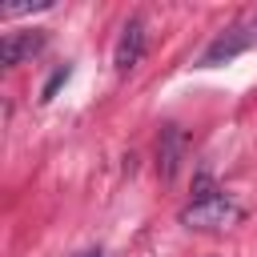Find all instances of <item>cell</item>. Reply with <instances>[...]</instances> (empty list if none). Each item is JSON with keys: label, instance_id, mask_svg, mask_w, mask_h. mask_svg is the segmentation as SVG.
<instances>
[{"label": "cell", "instance_id": "cell-2", "mask_svg": "<svg viewBox=\"0 0 257 257\" xmlns=\"http://www.w3.org/2000/svg\"><path fill=\"white\" fill-rule=\"evenodd\" d=\"M253 44H257V8H245V12H241L229 28H221V32L213 36V44L201 52V68H217V64L241 56V52L253 48Z\"/></svg>", "mask_w": 257, "mask_h": 257}, {"label": "cell", "instance_id": "cell-7", "mask_svg": "<svg viewBox=\"0 0 257 257\" xmlns=\"http://www.w3.org/2000/svg\"><path fill=\"white\" fill-rule=\"evenodd\" d=\"M92 257H100V253H92Z\"/></svg>", "mask_w": 257, "mask_h": 257}, {"label": "cell", "instance_id": "cell-3", "mask_svg": "<svg viewBox=\"0 0 257 257\" xmlns=\"http://www.w3.org/2000/svg\"><path fill=\"white\" fill-rule=\"evenodd\" d=\"M145 48H149L145 20H141V16H133V20L120 28V36H116V48H112V64H116V72H120V76H124V72H133V68L141 64Z\"/></svg>", "mask_w": 257, "mask_h": 257}, {"label": "cell", "instance_id": "cell-5", "mask_svg": "<svg viewBox=\"0 0 257 257\" xmlns=\"http://www.w3.org/2000/svg\"><path fill=\"white\" fill-rule=\"evenodd\" d=\"M44 44V32H8L4 36V44H0V60H4V68H16L24 56H32L36 48Z\"/></svg>", "mask_w": 257, "mask_h": 257}, {"label": "cell", "instance_id": "cell-6", "mask_svg": "<svg viewBox=\"0 0 257 257\" xmlns=\"http://www.w3.org/2000/svg\"><path fill=\"white\" fill-rule=\"evenodd\" d=\"M64 80H68V68H56V72L48 76V84H44V92H40V100H52V92H56V88H60Z\"/></svg>", "mask_w": 257, "mask_h": 257}, {"label": "cell", "instance_id": "cell-1", "mask_svg": "<svg viewBox=\"0 0 257 257\" xmlns=\"http://www.w3.org/2000/svg\"><path fill=\"white\" fill-rule=\"evenodd\" d=\"M241 217H245V209H241L225 189H217L209 177L197 181L193 201L181 209V225H189V229H229V225H237Z\"/></svg>", "mask_w": 257, "mask_h": 257}, {"label": "cell", "instance_id": "cell-4", "mask_svg": "<svg viewBox=\"0 0 257 257\" xmlns=\"http://www.w3.org/2000/svg\"><path fill=\"white\" fill-rule=\"evenodd\" d=\"M181 153H185V137H181L177 124H169V128L161 133V149H157V173H161V181H173V177H177Z\"/></svg>", "mask_w": 257, "mask_h": 257}]
</instances>
